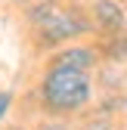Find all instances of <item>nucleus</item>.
<instances>
[{
  "mask_svg": "<svg viewBox=\"0 0 127 130\" xmlns=\"http://www.w3.org/2000/svg\"><path fill=\"white\" fill-rule=\"evenodd\" d=\"M90 99H93L90 71L50 65V71L40 80V102H43V108L50 115H74Z\"/></svg>",
  "mask_w": 127,
  "mask_h": 130,
  "instance_id": "nucleus-1",
  "label": "nucleus"
},
{
  "mask_svg": "<svg viewBox=\"0 0 127 130\" xmlns=\"http://www.w3.org/2000/svg\"><path fill=\"white\" fill-rule=\"evenodd\" d=\"M28 22L34 25L43 43H62L71 37H81L90 31V19L74 9V6H62L59 0H43V3L28 9Z\"/></svg>",
  "mask_w": 127,
  "mask_h": 130,
  "instance_id": "nucleus-2",
  "label": "nucleus"
},
{
  "mask_svg": "<svg viewBox=\"0 0 127 130\" xmlns=\"http://www.w3.org/2000/svg\"><path fill=\"white\" fill-rule=\"evenodd\" d=\"M90 15H93V25L105 34H115V31H124L127 25V12L118 0H96L90 6Z\"/></svg>",
  "mask_w": 127,
  "mask_h": 130,
  "instance_id": "nucleus-3",
  "label": "nucleus"
},
{
  "mask_svg": "<svg viewBox=\"0 0 127 130\" xmlns=\"http://www.w3.org/2000/svg\"><path fill=\"white\" fill-rule=\"evenodd\" d=\"M99 62V50L93 46H65V50L53 53L50 65H59V68H77V71H93Z\"/></svg>",
  "mask_w": 127,
  "mask_h": 130,
  "instance_id": "nucleus-4",
  "label": "nucleus"
},
{
  "mask_svg": "<svg viewBox=\"0 0 127 130\" xmlns=\"http://www.w3.org/2000/svg\"><path fill=\"white\" fill-rule=\"evenodd\" d=\"M102 56H105V59H112V62L127 59V34H121V31L108 34V43L102 46Z\"/></svg>",
  "mask_w": 127,
  "mask_h": 130,
  "instance_id": "nucleus-5",
  "label": "nucleus"
},
{
  "mask_svg": "<svg viewBox=\"0 0 127 130\" xmlns=\"http://www.w3.org/2000/svg\"><path fill=\"white\" fill-rule=\"evenodd\" d=\"M9 105H12V93H0V121H3V115H6V111H9Z\"/></svg>",
  "mask_w": 127,
  "mask_h": 130,
  "instance_id": "nucleus-6",
  "label": "nucleus"
},
{
  "mask_svg": "<svg viewBox=\"0 0 127 130\" xmlns=\"http://www.w3.org/2000/svg\"><path fill=\"white\" fill-rule=\"evenodd\" d=\"M37 130H68V124H62V121H46V124H40Z\"/></svg>",
  "mask_w": 127,
  "mask_h": 130,
  "instance_id": "nucleus-7",
  "label": "nucleus"
},
{
  "mask_svg": "<svg viewBox=\"0 0 127 130\" xmlns=\"http://www.w3.org/2000/svg\"><path fill=\"white\" fill-rule=\"evenodd\" d=\"M12 130H25V127H12Z\"/></svg>",
  "mask_w": 127,
  "mask_h": 130,
  "instance_id": "nucleus-8",
  "label": "nucleus"
}]
</instances>
